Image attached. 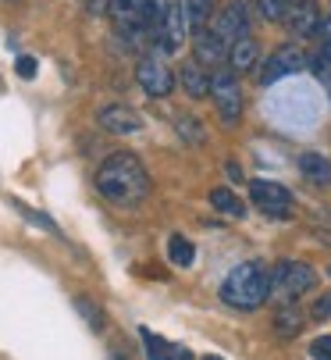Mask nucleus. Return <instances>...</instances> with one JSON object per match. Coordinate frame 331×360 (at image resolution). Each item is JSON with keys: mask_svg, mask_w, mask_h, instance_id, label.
<instances>
[{"mask_svg": "<svg viewBox=\"0 0 331 360\" xmlns=\"http://www.w3.org/2000/svg\"><path fill=\"white\" fill-rule=\"evenodd\" d=\"M107 360H132V353H129V349H122V346H110Z\"/></svg>", "mask_w": 331, "mask_h": 360, "instance_id": "obj_29", "label": "nucleus"}, {"mask_svg": "<svg viewBox=\"0 0 331 360\" xmlns=\"http://www.w3.org/2000/svg\"><path fill=\"white\" fill-rule=\"evenodd\" d=\"M179 86L186 89V96H193V100H203V96H210V75H207V68L203 65H186V68H179Z\"/></svg>", "mask_w": 331, "mask_h": 360, "instance_id": "obj_15", "label": "nucleus"}, {"mask_svg": "<svg viewBox=\"0 0 331 360\" xmlns=\"http://www.w3.org/2000/svg\"><path fill=\"white\" fill-rule=\"evenodd\" d=\"M299 328H303V314L296 311L292 303H285V311H278V314H274V335L292 339V335H299Z\"/></svg>", "mask_w": 331, "mask_h": 360, "instance_id": "obj_19", "label": "nucleus"}, {"mask_svg": "<svg viewBox=\"0 0 331 360\" xmlns=\"http://www.w3.org/2000/svg\"><path fill=\"white\" fill-rule=\"evenodd\" d=\"M150 25H153V39H157L160 54H175V50H182V43L189 36L182 0H160L153 18H150Z\"/></svg>", "mask_w": 331, "mask_h": 360, "instance_id": "obj_3", "label": "nucleus"}, {"mask_svg": "<svg viewBox=\"0 0 331 360\" xmlns=\"http://www.w3.org/2000/svg\"><path fill=\"white\" fill-rule=\"evenodd\" d=\"M296 168H299V175H303L306 182H313V186H331V161L324 158V153H317V150L299 153Z\"/></svg>", "mask_w": 331, "mask_h": 360, "instance_id": "obj_14", "label": "nucleus"}, {"mask_svg": "<svg viewBox=\"0 0 331 360\" xmlns=\"http://www.w3.org/2000/svg\"><path fill=\"white\" fill-rule=\"evenodd\" d=\"M313 285H317V271L306 261H278L271 271V300L278 303H296Z\"/></svg>", "mask_w": 331, "mask_h": 360, "instance_id": "obj_4", "label": "nucleus"}, {"mask_svg": "<svg viewBox=\"0 0 331 360\" xmlns=\"http://www.w3.org/2000/svg\"><path fill=\"white\" fill-rule=\"evenodd\" d=\"M310 72H313V75L320 79V86H324L327 93H331V58L324 54V50H320V54H313V58H310Z\"/></svg>", "mask_w": 331, "mask_h": 360, "instance_id": "obj_25", "label": "nucleus"}, {"mask_svg": "<svg viewBox=\"0 0 331 360\" xmlns=\"http://www.w3.org/2000/svg\"><path fill=\"white\" fill-rule=\"evenodd\" d=\"M249 200L257 203V211H264L267 218H292V193L282 182H271V179H253L249 182Z\"/></svg>", "mask_w": 331, "mask_h": 360, "instance_id": "obj_6", "label": "nucleus"}, {"mask_svg": "<svg viewBox=\"0 0 331 360\" xmlns=\"http://www.w3.org/2000/svg\"><path fill=\"white\" fill-rule=\"evenodd\" d=\"M214 32L225 39V43H239L249 36V8H246V0H232V4L217 15V25Z\"/></svg>", "mask_w": 331, "mask_h": 360, "instance_id": "obj_10", "label": "nucleus"}, {"mask_svg": "<svg viewBox=\"0 0 331 360\" xmlns=\"http://www.w3.org/2000/svg\"><path fill=\"white\" fill-rule=\"evenodd\" d=\"M139 339H143V346H146V356H150V360H168V356H171V349H175V342L153 335L150 328H139Z\"/></svg>", "mask_w": 331, "mask_h": 360, "instance_id": "obj_21", "label": "nucleus"}, {"mask_svg": "<svg viewBox=\"0 0 331 360\" xmlns=\"http://www.w3.org/2000/svg\"><path fill=\"white\" fill-rule=\"evenodd\" d=\"M96 122H100V129L110 132V136H136V132H143L139 111H132V108H125V104H107V108L96 115Z\"/></svg>", "mask_w": 331, "mask_h": 360, "instance_id": "obj_11", "label": "nucleus"}, {"mask_svg": "<svg viewBox=\"0 0 331 360\" xmlns=\"http://www.w3.org/2000/svg\"><path fill=\"white\" fill-rule=\"evenodd\" d=\"M221 300L235 311H257L271 300V271L257 261H246V264H235L221 285Z\"/></svg>", "mask_w": 331, "mask_h": 360, "instance_id": "obj_2", "label": "nucleus"}, {"mask_svg": "<svg viewBox=\"0 0 331 360\" xmlns=\"http://www.w3.org/2000/svg\"><path fill=\"white\" fill-rule=\"evenodd\" d=\"M210 100H214V111L225 125H239L242 118V89L232 68H217L210 75Z\"/></svg>", "mask_w": 331, "mask_h": 360, "instance_id": "obj_5", "label": "nucleus"}, {"mask_svg": "<svg viewBox=\"0 0 331 360\" xmlns=\"http://www.w3.org/2000/svg\"><path fill=\"white\" fill-rule=\"evenodd\" d=\"M153 11H157V0H110V15H115L122 32H136L150 25Z\"/></svg>", "mask_w": 331, "mask_h": 360, "instance_id": "obj_9", "label": "nucleus"}, {"mask_svg": "<svg viewBox=\"0 0 331 360\" xmlns=\"http://www.w3.org/2000/svg\"><path fill=\"white\" fill-rule=\"evenodd\" d=\"M182 11H186L189 32H200V29H207L210 18H214V0H182Z\"/></svg>", "mask_w": 331, "mask_h": 360, "instance_id": "obj_17", "label": "nucleus"}, {"mask_svg": "<svg viewBox=\"0 0 331 360\" xmlns=\"http://www.w3.org/2000/svg\"><path fill=\"white\" fill-rule=\"evenodd\" d=\"M210 207H214V211H221V214H228V218H246L242 200H239L232 189H225V186L210 189Z\"/></svg>", "mask_w": 331, "mask_h": 360, "instance_id": "obj_18", "label": "nucleus"}, {"mask_svg": "<svg viewBox=\"0 0 331 360\" xmlns=\"http://www.w3.org/2000/svg\"><path fill=\"white\" fill-rule=\"evenodd\" d=\"M228 65H232V72L260 68V46H257V39H253V36H246V39L232 43V50H228Z\"/></svg>", "mask_w": 331, "mask_h": 360, "instance_id": "obj_16", "label": "nucleus"}, {"mask_svg": "<svg viewBox=\"0 0 331 360\" xmlns=\"http://www.w3.org/2000/svg\"><path fill=\"white\" fill-rule=\"evenodd\" d=\"M15 68H18V75H22V79H32V75H36V58L22 54V58L15 61Z\"/></svg>", "mask_w": 331, "mask_h": 360, "instance_id": "obj_28", "label": "nucleus"}, {"mask_svg": "<svg viewBox=\"0 0 331 360\" xmlns=\"http://www.w3.org/2000/svg\"><path fill=\"white\" fill-rule=\"evenodd\" d=\"M303 68H310V58L303 54V46L285 43V46H278V50H274V54L260 65L257 79H260V86H271V82H278V79H285V75H296V72H303Z\"/></svg>", "mask_w": 331, "mask_h": 360, "instance_id": "obj_7", "label": "nucleus"}, {"mask_svg": "<svg viewBox=\"0 0 331 360\" xmlns=\"http://www.w3.org/2000/svg\"><path fill=\"white\" fill-rule=\"evenodd\" d=\"M310 356L313 360H331V335H317L310 342Z\"/></svg>", "mask_w": 331, "mask_h": 360, "instance_id": "obj_27", "label": "nucleus"}, {"mask_svg": "<svg viewBox=\"0 0 331 360\" xmlns=\"http://www.w3.org/2000/svg\"><path fill=\"white\" fill-rule=\"evenodd\" d=\"M168 257H171V264H175V268H193V261H196V246H193L186 236H171V239H168Z\"/></svg>", "mask_w": 331, "mask_h": 360, "instance_id": "obj_20", "label": "nucleus"}, {"mask_svg": "<svg viewBox=\"0 0 331 360\" xmlns=\"http://www.w3.org/2000/svg\"><path fill=\"white\" fill-rule=\"evenodd\" d=\"M285 29L299 39H306V36H313L317 29H320V8H317V0H296V4L289 8V15H285Z\"/></svg>", "mask_w": 331, "mask_h": 360, "instance_id": "obj_13", "label": "nucleus"}, {"mask_svg": "<svg viewBox=\"0 0 331 360\" xmlns=\"http://www.w3.org/2000/svg\"><path fill=\"white\" fill-rule=\"evenodd\" d=\"M75 311L86 318V325L93 328V332H103V325H107V318H103V311L89 300V296H75Z\"/></svg>", "mask_w": 331, "mask_h": 360, "instance_id": "obj_22", "label": "nucleus"}, {"mask_svg": "<svg viewBox=\"0 0 331 360\" xmlns=\"http://www.w3.org/2000/svg\"><path fill=\"white\" fill-rule=\"evenodd\" d=\"M203 360H221V356H214V353H210V356H203Z\"/></svg>", "mask_w": 331, "mask_h": 360, "instance_id": "obj_32", "label": "nucleus"}, {"mask_svg": "<svg viewBox=\"0 0 331 360\" xmlns=\"http://www.w3.org/2000/svg\"><path fill=\"white\" fill-rule=\"evenodd\" d=\"M310 318H313V321H327V318H331V292H324V296H317V300H313Z\"/></svg>", "mask_w": 331, "mask_h": 360, "instance_id": "obj_26", "label": "nucleus"}, {"mask_svg": "<svg viewBox=\"0 0 331 360\" xmlns=\"http://www.w3.org/2000/svg\"><path fill=\"white\" fill-rule=\"evenodd\" d=\"M292 4H296V0H260V15L267 22H285V15H289Z\"/></svg>", "mask_w": 331, "mask_h": 360, "instance_id": "obj_23", "label": "nucleus"}, {"mask_svg": "<svg viewBox=\"0 0 331 360\" xmlns=\"http://www.w3.org/2000/svg\"><path fill=\"white\" fill-rule=\"evenodd\" d=\"M327 275H331V268H327Z\"/></svg>", "mask_w": 331, "mask_h": 360, "instance_id": "obj_33", "label": "nucleus"}, {"mask_svg": "<svg viewBox=\"0 0 331 360\" xmlns=\"http://www.w3.org/2000/svg\"><path fill=\"white\" fill-rule=\"evenodd\" d=\"M179 136L186 139V143H193V146H200L207 136H203V129H200V118H189V115H179Z\"/></svg>", "mask_w": 331, "mask_h": 360, "instance_id": "obj_24", "label": "nucleus"}, {"mask_svg": "<svg viewBox=\"0 0 331 360\" xmlns=\"http://www.w3.org/2000/svg\"><path fill=\"white\" fill-rule=\"evenodd\" d=\"M136 79H139V86H143V93L146 96H153V100H164V96H171V89H175V72L168 68V61H164L160 54H153V58H143L139 65H136Z\"/></svg>", "mask_w": 331, "mask_h": 360, "instance_id": "obj_8", "label": "nucleus"}, {"mask_svg": "<svg viewBox=\"0 0 331 360\" xmlns=\"http://www.w3.org/2000/svg\"><path fill=\"white\" fill-rule=\"evenodd\" d=\"M168 360H193V353H189V349H186V346H175V349H171V356H168Z\"/></svg>", "mask_w": 331, "mask_h": 360, "instance_id": "obj_30", "label": "nucleus"}, {"mask_svg": "<svg viewBox=\"0 0 331 360\" xmlns=\"http://www.w3.org/2000/svg\"><path fill=\"white\" fill-rule=\"evenodd\" d=\"M228 43L221 39L214 29H200L196 36H193V54H196V65H203V68H221L228 61Z\"/></svg>", "mask_w": 331, "mask_h": 360, "instance_id": "obj_12", "label": "nucleus"}, {"mask_svg": "<svg viewBox=\"0 0 331 360\" xmlns=\"http://www.w3.org/2000/svg\"><path fill=\"white\" fill-rule=\"evenodd\" d=\"M324 54H327V58H331V36H327V39H324Z\"/></svg>", "mask_w": 331, "mask_h": 360, "instance_id": "obj_31", "label": "nucleus"}, {"mask_svg": "<svg viewBox=\"0 0 331 360\" xmlns=\"http://www.w3.org/2000/svg\"><path fill=\"white\" fill-rule=\"evenodd\" d=\"M96 193L115 207H136L150 196V172L129 150H115L96 168Z\"/></svg>", "mask_w": 331, "mask_h": 360, "instance_id": "obj_1", "label": "nucleus"}]
</instances>
